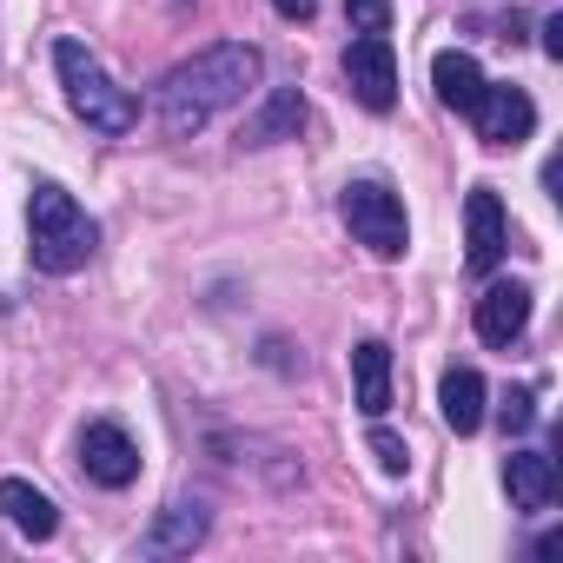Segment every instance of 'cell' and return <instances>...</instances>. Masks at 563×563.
I'll return each instance as SVG.
<instances>
[{
	"instance_id": "obj_15",
	"label": "cell",
	"mask_w": 563,
	"mask_h": 563,
	"mask_svg": "<svg viewBox=\"0 0 563 563\" xmlns=\"http://www.w3.org/2000/svg\"><path fill=\"white\" fill-rule=\"evenodd\" d=\"M299 120H306V100H299V87H278L252 120H245V146H272V140H292L299 133Z\"/></svg>"
},
{
	"instance_id": "obj_7",
	"label": "cell",
	"mask_w": 563,
	"mask_h": 563,
	"mask_svg": "<svg viewBox=\"0 0 563 563\" xmlns=\"http://www.w3.org/2000/svg\"><path fill=\"white\" fill-rule=\"evenodd\" d=\"M471 120H477V140L484 146H523L530 133H537V100L523 93V87H490L484 80V100L471 107Z\"/></svg>"
},
{
	"instance_id": "obj_12",
	"label": "cell",
	"mask_w": 563,
	"mask_h": 563,
	"mask_svg": "<svg viewBox=\"0 0 563 563\" xmlns=\"http://www.w3.org/2000/svg\"><path fill=\"white\" fill-rule=\"evenodd\" d=\"M504 484H510V504L517 510H550L556 504V457L550 451H510Z\"/></svg>"
},
{
	"instance_id": "obj_6",
	"label": "cell",
	"mask_w": 563,
	"mask_h": 563,
	"mask_svg": "<svg viewBox=\"0 0 563 563\" xmlns=\"http://www.w3.org/2000/svg\"><path fill=\"white\" fill-rule=\"evenodd\" d=\"M80 471H87L100 490H126V484L140 477V444L126 438V424L93 418V424L80 431Z\"/></svg>"
},
{
	"instance_id": "obj_3",
	"label": "cell",
	"mask_w": 563,
	"mask_h": 563,
	"mask_svg": "<svg viewBox=\"0 0 563 563\" xmlns=\"http://www.w3.org/2000/svg\"><path fill=\"white\" fill-rule=\"evenodd\" d=\"M54 67H60V87H67V107L93 126V133H107V140H126L133 126H140V100L126 93V87H113L107 80V67L80 47V41H54Z\"/></svg>"
},
{
	"instance_id": "obj_11",
	"label": "cell",
	"mask_w": 563,
	"mask_h": 563,
	"mask_svg": "<svg viewBox=\"0 0 563 563\" xmlns=\"http://www.w3.org/2000/svg\"><path fill=\"white\" fill-rule=\"evenodd\" d=\"M352 391H358V411L365 418H385L391 411V345L385 339L352 345Z\"/></svg>"
},
{
	"instance_id": "obj_2",
	"label": "cell",
	"mask_w": 563,
	"mask_h": 563,
	"mask_svg": "<svg viewBox=\"0 0 563 563\" xmlns=\"http://www.w3.org/2000/svg\"><path fill=\"white\" fill-rule=\"evenodd\" d=\"M93 245H100V225L87 219V206L67 186L41 179L27 192V252H34V265L54 272V278H67V272H80L93 258Z\"/></svg>"
},
{
	"instance_id": "obj_18",
	"label": "cell",
	"mask_w": 563,
	"mask_h": 563,
	"mask_svg": "<svg viewBox=\"0 0 563 563\" xmlns=\"http://www.w3.org/2000/svg\"><path fill=\"white\" fill-rule=\"evenodd\" d=\"M358 34H391V0H345Z\"/></svg>"
},
{
	"instance_id": "obj_9",
	"label": "cell",
	"mask_w": 563,
	"mask_h": 563,
	"mask_svg": "<svg viewBox=\"0 0 563 563\" xmlns=\"http://www.w3.org/2000/svg\"><path fill=\"white\" fill-rule=\"evenodd\" d=\"M523 325H530V286H517V278L484 286V299H477V339L497 345V352H510L523 339Z\"/></svg>"
},
{
	"instance_id": "obj_21",
	"label": "cell",
	"mask_w": 563,
	"mask_h": 563,
	"mask_svg": "<svg viewBox=\"0 0 563 563\" xmlns=\"http://www.w3.org/2000/svg\"><path fill=\"white\" fill-rule=\"evenodd\" d=\"M543 54H550V60H563V14H550V21H543Z\"/></svg>"
},
{
	"instance_id": "obj_17",
	"label": "cell",
	"mask_w": 563,
	"mask_h": 563,
	"mask_svg": "<svg viewBox=\"0 0 563 563\" xmlns=\"http://www.w3.org/2000/svg\"><path fill=\"white\" fill-rule=\"evenodd\" d=\"M497 418H504V431H510V438H523V431L537 424V391H530V385H510V391H504V405H497Z\"/></svg>"
},
{
	"instance_id": "obj_22",
	"label": "cell",
	"mask_w": 563,
	"mask_h": 563,
	"mask_svg": "<svg viewBox=\"0 0 563 563\" xmlns=\"http://www.w3.org/2000/svg\"><path fill=\"white\" fill-rule=\"evenodd\" d=\"M173 8H192V0H173Z\"/></svg>"
},
{
	"instance_id": "obj_13",
	"label": "cell",
	"mask_w": 563,
	"mask_h": 563,
	"mask_svg": "<svg viewBox=\"0 0 563 563\" xmlns=\"http://www.w3.org/2000/svg\"><path fill=\"white\" fill-rule=\"evenodd\" d=\"M431 87H438V100H444L451 113H471V107L484 100V67H477L471 54L444 47V54L431 60Z\"/></svg>"
},
{
	"instance_id": "obj_20",
	"label": "cell",
	"mask_w": 563,
	"mask_h": 563,
	"mask_svg": "<svg viewBox=\"0 0 563 563\" xmlns=\"http://www.w3.org/2000/svg\"><path fill=\"white\" fill-rule=\"evenodd\" d=\"M272 8H278V21H312L319 0H272Z\"/></svg>"
},
{
	"instance_id": "obj_19",
	"label": "cell",
	"mask_w": 563,
	"mask_h": 563,
	"mask_svg": "<svg viewBox=\"0 0 563 563\" xmlns=\"http://www.w3.org/2000/svg\"><path fill=\"white\" fill-rule=\"evenodd\" d=\"M372 451H378V464H385V471H391V477H398V471H405V464H411V451H405V438H398V431H385V424H378V431H372Z\"/></svg>"
},
{
	"instance_id": "obj_1",
	"label": "cell",
	"mask_w": 563,
	"mask_h": 563,
	"mask_svg": "<svg viewBox=\"0 0 563 563\" xmlns=\"http://www.w3.org/2000/svg\"><path fill=\"white\" fill-rule=\"evenodd\" d=\"M252 87H258V47H245V41H219V47L179 60V67L159 80V126H166V140L206 133V126H212L225 107H239Z\"/></svg>"
},
{
	"instance_id": "obj_8",
	"label": "cell",
	"mask_w": 563,
	"mask_h": 563,
	"mask_svg": "<svg viewBox=\"0 0 563 563\" xmlns=\"http://www.w3.org/2000/svg\"><path fill=\"white\" fill-rule=\"evenodd\" d=\"M504 245H510V219H504V199H497L490 186H477V192L464 199V265H471V272H497Z\"/></svg>"
},
{
	"instance_id": "obj_4",
	"label": "cell",
	"mask_w": 563,
	"mask_h": 563,
	"mask_svg": "<svg viewBox=\"0 0 563 563\" xmlns=\"http://www.w3.org/2000/svg\"><path fill=\"white\" fill-rule=\"evenodd\" d=\"M339 212H345L352 239H358V245H372L378 258H398V252H405V239H411V225H405V199H398L385 179H352V186H345V199H339Z\"/></svg>"
},
{
	"instance_id": "obj_10",
	"label": "cell",
	"mask_w": 563,
	"mask_h": 563,
	"mask_svg": "<svg viewBox=\"0 0 563 563\" xmlns=\"http://www.w3.org/2000/svg\"><path fill=\"white\" fill-rule=\"evenodd\" d=\"M0 517H8L21 537H34V543H47V537L60 530L54 497H47V490H34L27 477H0Z\"/></svg>"
},
{
	"instance_id": "obj_14",
	"label": "cell",
	"mask_w": 563,
	"mask_h": 563,
	"mask_svg": "<svg viewBox=\"0 0 563 563\" xmlns=\"http://www.w3.org/2000/svg\"><path fill=\"white\" fill-rule=\"evenodd\" d=\"M438 411H444V424H451L457 438H471V431L484 424V378H477L471 365H451L444 385H438Z\"/></svg>"
},
{
	"instance_id": "obj_5",
	"label": "cell",
	"mask_w": 563,
	"mask_h": 563,
	"mask_svg": "<svg viewBox=\"0 0 563 563\" xmlns=\"http://www.w3.org/2000/svg\"><path fill=\"white\" fill-rule=\"evenodd\" d=\"M345 80H352V93L372 113H391L398 107V54H391V34H358L345 47Z\"/></svg>"
},
{
	"instance_id": "obj_16",
	"label": "cell",
	"mask_w": 563,
	"mask_h": 563,
	"mask_svg": "<svg viewBox=\"0 0 563 563\" xmlns=\"http://www.w3.org/2000/svg\"><path fill=\"white\" fill-rule=\"evenodd\" d=\"M206 537V504H166L159 523L146 530V550L153 556H173V550H192Z\"/></svg>"
}]
</instances>
